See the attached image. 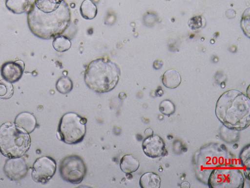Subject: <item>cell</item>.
I'll list each match as a JSON object with an SVG mask.
<instances>
[{
    "mask_svg": "<svg viewBox=\"0 0 250 188\" xmlns=\"http://www.w3.org/2000/svg\"><path fill=\"white\" fill-rule=\"evenodd\" d=\"M29 134L16 123L7 122L0 126V153L8 158L23 157L31 147Z\"/></svg>",
    "mask_w": 250,
    "mask_h": 188,
    "instance_id": "277c9868",
    "label": "cell"
},
{
    "mask_svg": "<svg viewBox=\"0 0 250 188\" xmlns=\"http://www.w3.org/2000/svg\"><path fill=\"white\" fill-rule=\"evenodd\" d=\"M163 66V62L160 60H157L154 62L153 67L156 70H159Z\"/></svg>",
    "mask_w": 250,
    "mask_h": 188,
    "instance_id": "484cf974",
    "label": "cell"
},
{
    "mask_svg": "<svg viewBox=\"0 0 250 188\" xmlns=\"http://www.w3.org/2000/svg\"><path fill=\"white\" fill-rule=\"evenodd\" d=\"M202 18L200 16H196L191 18L188 23L189 27L193 30H196L202 26Z\"/></svg>",
    "mask_w": 250,
    "mask_h": 188,
    "instance_id": "d4e9b609",
    "label": "cell"
},
{
    "mask_svg": "<svg viewBox=\"0 0 250 188\" xmlns=\"http://www.w3.org/2000/svg\"><path fill=\"white\" fill-rule=\"evenodd\" d=\"M241 24L244 33L250 38V8L244 12Z\"/></svg>",
    "mask_w": 250,
    "mask_h": 188,
    "instance_id": "cb8c5ba5",
    "label": "cell"
},
{
    "mask_svg": "<svg viewBox=\"0 0 250 188\" xmlns=\"http://www.w3.org/2000/svg\"><path fill=\"white\" fill-rule=\"evenodd\" d=\"M120 168L125 173L130 174L136 172L140 166L138 158L134 155H126L123 156L120 161Z\"/></svg>",
    "mask_w": 250,
    "mask_h": 188,
    "instance_id": "4fadbf2b",
    "label": "cell"
},
{
    "mask_svg": "<svg viewBox=\"0 0 250 188\" xmlns=\"http://www.w3.org/2000/svg\"><path fill=\"white\" fill-rule=\"evenodd\" d=\"M25 70L24 62L20 60L5 63L1 68V74L4 79L15 83L21 78Z\"/></svg>",
    "mask_w": 250,
    "mask_h": 188,
    "instance_id": "8fae6325",
    "label": "cell"
},
{
    "mask_svg": "<svg viewBox=\"0 0 250 188\" xmlns=\"http://www.w3.org/2000/svg\"><path fill=\"white\" fill-rule=\"evenodd\" d=\"M73 84L71 79L67 76H62L56 82V88L62 94H67L73 90Z\"/></svg>",
    "mask_w": 250,
    "mask_h": 188,
    "instance_id": "ffe728a7",
    "label": "cell"
},
{
    "mask_svg": "<svg viewBox=\"0 0 250 188\" xmlns=\"http://www.w3.org/2000/svg\"><path fill=\"white\" fill-rule=\"evenodd\" d=\"M182 77L180 73L175 70H167L163 75L162 82L167 88L175 89L181 84Z\"/></svg>",
    "mask_w": 250,
    "mask_h": 188,
    "instance_id": "5bb4252c",
    "label": "cell"
},
{
    "mask_svg": "<svg viewBox=\"0 0 250 188\" xmlns=\"http://www.w3.org/2000/svg\"><path fill=\"white\" fill-rule=\"evenodd\" d=\"M80 12L81 16L84 19L92 20L96 17L98 9L91 0H84L80 6Z\"/></svg>",
    "mask_w": 250,
    "mask_h": 188,
    "instance_id": "ac0fdd59",
    "label": "cell"
},
{
    "mask_svg": "<svg viewBox=\"0 0 250 188\" xmlns=\"http://www.w3.org/2000/svg\"><path fill=\"white\" fill-rule=\"evenodd\" d=\"M87 119L77 114L69 112L62 116L58 128L59 139L69 144H75L84 140Z\"/></svg>",
    "mask_w": 250,
    "mask_h": 188,
    "instance_id": "5b68a950",
    "label": "cell"
},
{
    "mask_svg": "<svg viewBox=\"0 0 250 188\" xmlns=\"http://www.w3.org/2000/svg\"><path fill=\"white\" fill-rule=\"evenodd\" d=\"M139 184L142 188H160L161 179L156 173L148 172L141 177Z\"/></svg>",
    "mask_w": 250,
    "mask_h": 188,
    "instance_id": "2e32d148",
    "label": "cell"
},
{
    "mask_svg": "<svg viewBox=\"0 0 250 188\" xmlns=\"http://www.w3.org/2000/svg\"><path fill=\"white\" fill-rule=\"evenodd\" d=\"M15 123L28 134L32 133L37 127V120L33 115L28 112L19 114L15 118Z\"/></svg>",
    "mask_w": 250,
    "mask_h": 188,
    "instance_id": "7c38bea8",
    "label": "cell"
},
{
    "mask_svg": "<svg viewBox=\"0 0 250 188\" xmlns=\"http://www.w3.org/2000/svg\"><path fill=\"white\" fill-rule=\"evenodd\" d=\"M250 145H248L242 151L240 154V160L242 165L245 168V176L246 178L250 181Z\"/></svg>",
    "mask_w": 250,
    "mask_h": 188,
    "instance_id": "7402d4cb",
    "label": "cell"
},
{
    "mask_svg": "<svg viewBox=\"0 0 250 188\" xmlns=\"http://www.w3.org/2000/svg\"><path fill=\"white\" fill-rule=\"evenodd\" d=\"M57 163L52 158L43 156L38 158L33 165L32 178L39 183L47 184L54 176Z\"/></svg>",
    "mask_w": 250,
    "mask_h": 188,
    "instance_id": "ba28073f",
    "label": "cell"
},
{
    "mask_svg": "<svg viewBox=\"0 0 250 188\" xmlns=\"http://www.w3.org/2000/svg\"><path fill=\"white\" fill-rule=\"evenodd\" d=\"M145 134L147 137H149L154 134V131L152 129L148 128L145 130Z\"/></svg>",
    "mask_w": 250,
    "mask_h": 188,
    "instance_id": "83f0119b",
    "label": "cell"
},
{
    "mask_svg": "<svg viewBox=\"0 0 250 188\" xmlns=\"http://www.w3.org/2000/svg\"><path fill=\"white\" fill-rule=\"evenodd\" d=\"M31 4L29 0H6L7 9L16 14H20L29 12Z\"/></svg>",
    "mask_w": 250,
    "mask_h": 188,
    "instance_id": "9a60e30c",
    "label": "cell"
},
{
    "mask_svg": "<svg viewBox=\"0 0 250 188\" xmlns=\"http://www.w3.org/2000/svg\"><path fill=\"white\" fill-rule=\"evenodd\" d=\"M71 19L69 5L64 0L60 7L52 12L39 11L32 5L28 12V24L36 36L52 39L61 35L68 28Z\"/></svg>",
    "mask_w": 250,
    "mask_h": 188,
    "instance_id": "7a4b0ae2",
    "label": "cell"
},
{
    "mask_svg": "<svg viewBox=\"0 0 250 188\" xmlns=\"http://www.w3.org/2000/svg\"><path fill=\"white\" fill-rule=\"evenodd\" d=\"M29 167L23 157L8 158L4 164V171L12 181H18L24 178L28 174Z\"/></svg>",
    "mask_w": 250,
    "mask_h": 188,
    "instance_id": "9c48e42d",
    "label": "cell"
},
{
    "mask_svg": "<svg viewBox=\"0 0 250 188\" xmlns=\"http://www.w3.org/2000/svg\"><path fill=\"white\" fill-rule=\"evenodd\" d=\"M64 0H35L32 5L40 11L52 12L57 10Z\"/></svg>",
    "mask_w": 250,
    "mask_h": 188,
    "instance_id": "e0dca14e",
    "label": "cell"
},
{
    "mask_svg": "<svg viewBox=\"0 0 250 188\" xmlns=\"http://www.w3.org/2000/svg\"><path fill=\"white\" fill-rule=\"evenodd\" d=\"M208 184L210 188H243L245 178L240 170L228 167L213 170Z\"/></svg>",
    "mask_w": 250,
    "mask_h": 188,
    "instance_id": "8992f818",
    "label": "cell"
},
{
    "mask_svg": "<svg viewBox=\"0 0 250 188\" xmlns=\"http://www.w3.org/2000/svg\"><path fill=\"white\" fill-rule=\"evenodd\" d=\"M72 44L70 39L64 36L60 35L55 37L53 41V47L55 50L63 52L69 50Z\"/></svg>",
    "mask_w": 250,
    "mask_h": 188,
    "instance_id": "d6986e66",
    "label": "cell"
},
{
    "mask_svg": "<svg viewBox=\"0 0 250 188\" xmlns=\"http://www.w3.org/2000/svg\"><path fill=\"white\" fill-rule=\"evenodd\" d=\"M215 114L219 120L228 129L241 131L250 125V99L237 90L223 93L216 103Z\"/></svg>",
    "mask_w": 250,
    "mask_h": 188,
    "instance_id": "6da1fadb",
    "label": "cell"
},
{
    "mask_svg": "<svg viewBox=\"0 0 250 188\" xmlns=\"http://www.w3.org/2000/svg\"><path fill=\"white\" fill-rule=\"evenodd\" d=\"M159 111L164 115L169 117L175 112L176 107L172 101L166 99L160 103Z\"/></svg>",
    "mask_w": 250,
    "mask_h": 188,
    "instance_id": "603a6c76",
    "label": "cell"
},
{
    "mask_svg": "<svg viewBox=\"0 0 250 188\" xmlns=\"http://www.w3.org/2000/svg\"><path fill=\"white\" fill-rule=\"evenodd\" d=\"M142 149L146 155L151 158H158L168 154L164 140L157 135L153 134L145 138L142 142Z\"/></svg>",
    "mask_w": 250,
    "mask_h": 188,
    "instance_id": "30bf717a",
    "label": "cell"
},
{
    "mask_svg": "<svg viewBox=\"0 0 250 188\" xmlns=\"http://www.w3.org/2000/svg\"><path fill=\"white\" fill-rule=\"evenodd\" d=\"M121 70L116 62L105 58L91 61L87 66L84 75L86 85L98 93L111 91L117 86Z\"/></svg>",
    "mask_w": 250,
    "mask_h": 188,
    "instance_id": "3957f363",
    "label": "cell"
},
{
    "mask_svg": "<svg viewBox=\"0 0 250 188\" xmlns=\"http://www.w3.org/2000/svg\"><path fill=\"white\" fill-rule=\"evenodd\" d=\"M190 184L188 182L184 181L181 184V188H190Z\"/></svg>",
    "mask_w": 250,
    "mask_h": 188,
    "instance_id": "4316f807",
    "label": "cell"
},
{
    "mask_svg": "<svg viewBox=\"0 0 250 188\" xmlns=\"http://www.w3.org/2000/svg\"><path fill=\"white\" fill-rule=\"evenodd\" d=\"M14 93V89L12 83L5 80H0V98L8 99L11 98Z\"/></svg>",
    "mask_w": 250,
    "mask_h": 188,
    "instance_id": "44dd1931",
    "label": "cell"
},
{
    "mask_svg": "<svg viewBox=\"0 0 250 188\" xmlns=\"http://www.w3.org/2000/svg\"><path fill=\"white\" fill-rule=\"evenodd\" d=\"M60 175L64 181L73 184H79L84 179L87 169L83 159L76 155L62 159L59 165Z\"/></svg>",
    "mask_w": 250,
    "mask_h": 188,
    "instance_id": "52a82bcc",
    "label": "cell"
}]
</instances>
